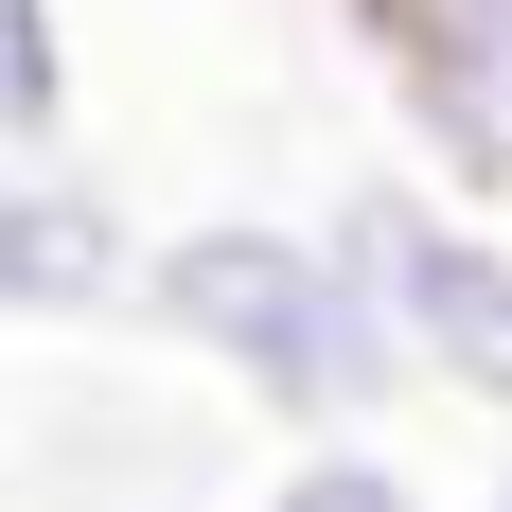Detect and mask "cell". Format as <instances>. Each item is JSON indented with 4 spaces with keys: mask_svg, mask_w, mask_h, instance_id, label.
Wrapping results in <instances>:
<instances>
[{
    "mask_svg": "<svg viewBox=\"0 0 512 512\" xmlns=\"http://www.w3.org/2000/svg\"><path fill=\"white\" fill-rule=\"evenodd\" d=\"M142 336L230 389L248 424L283 442H371V424L407 407V354H389V318L336 283L318 248V212H195V230H142Z\"/></svg>",
    "mask_w": 512,
    "mask_h": 512,
    "instance_id": "1",
    "label": "cell"
},
{
    "mask_svg": "<svg viewBox=\"0 0 512 512\" xmlns=\"http://www.w3.org/2000/svg\"><path fill=\"white\" fill-rule=\"evenodd\" d=\"M318 248H336V283H354L371 318H389L407 389H460V407L512 424V230L495 212L424 195V177H336Z\"/></svg>",
    "mask_w": 512,
    "mask_h": 512,
    "instance_id": "2",
    "label": "cell"
},
{
    "mask_svg": "<svg viewBox=\"0 0 512 512\" xmlns=\"http://www.w3.org/2000/svg\"><path fill=\"white\" fill-rule=\"evenodd\" d=\"M354 36L424 142V195L512 230V0H354Z\"/></svg>",
    "mask_w": 512,
    "mask_h": 512,
    "instance_id": "3",
    "label": "cell"
},
{
    "mask_svg": "<svg viewBox=\"0 0 512 512\" xmlns=\"http://www.w3.org/2000/svg\"><path fill=\"white\" fill-rule=\"evenodd\" d=\"M142 301V230L89 159H0V336H89Z\"/></svg>",
    "mask_w": 512,
    "mask_h": 512,
    "instance_id": "4",
    "label": "cell"
},
{
    "mask_svg": "<svg viewBox=\"0 0 512 512\" xmlns=\"http://www.w3.org/2000/svg\"><path fill=\"white\" fill-rule=\"evenodd\" d=\"M0 159H71V18L0 0Z\"/></svg>",
    "mask_w": 512,
    "mask_h": 512,
    "instance_id": "5",
    "label": "cell"
},
{
    "mask_svg": "<svg viewBox=\"0 0 512 512\" xmlns=\"http://www.w3.org/2000/svg\"><path fill=\"white\" fill-rule=\"evenodd\" d=\"M248 512H424V477L389 460V442H283V477H265Z\"/></svg>",
    "mask_w": 512,
    "mask_h": 512,
    "instance_id": "6",
    "label": "cell"
},
{
    "mask_svg": "<svg viewBox=\"0 0 512 512\" xmlns=\"http://www.w3.org/2000/svg\"><path fill=\"white\" fill-rule=\"evenodd\" d=\"M477 512H512V460H495V495H477Z\"/></svg>",
    "mask_w": 512,
    "mask_h": 512,
    "instance_id": "7",
    "label": "cell"
}]
</instances>
